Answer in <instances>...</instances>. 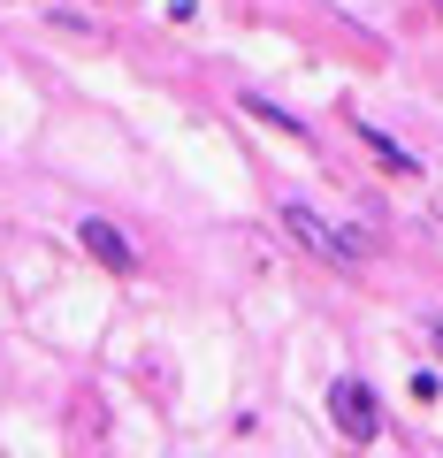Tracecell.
Returning a JSON list of instances; mask_svg holds the SVG:
<instances>
[{
  "mask_svg": "<svg viewBox=\"0 0 443 458\" xmlns=\"http://www.w3.org/2000/svg\"><path fill=\"white\" fill-rule=\"evenodd\" d=\"M328 420H337L345 443H382V397L360 375H337L328 382Z\"/></svg>",
  "mask_w": 443,
  "mask_h": 458,
  "instance_id": "cell-1",
  "label": "cell"
},
{
  "mask_svg": "<svg viewBox=\"0 0 443 458\" xmlns=\"http://www.w3.org/2000/svg\"><path fill=\"white\" fill-rule=\"evenodd\" d=\"M77 245L92 252V260L107 267V276H138V245L123 237L115 222H99V214H84V222H77Z\"/></svg>",
  "mask_w": 443,
  "mask_h": 458,
  "instance_id": "cell-2",
  "label": "cell"
},
{
  "mask_svg": "<svg viewBox=\"0 0 443 458\" xmlns=\"http://www.w3.org/2000/svg\"><path fill=\"white\" fill-rule=\"evenodd\" d=\"M352 131H360V146H367V153H375V161H382V168H390V176H421V161H413V153H405V146H397V138H390V131H375V123H367V114H352Z\"/></svg>",
  "mask_w": 443,
  "mask_h": 458,
  "instance_id": "cell-3",
  "label": "cell"
},
{
  "mask_svg": "<svg viewBox=\"0 0 443 458\" xmlns=\"http://www.w3.org/2000/svg\"><path fill=\"white\" fill-rule=\"evenodd\" d=\"M405 390H413V405H443V375H436V367H413Z\"/></svg>",
  "mask_w": 443,
  "mask_h": 458,
  "instance_id": "cell-4",
  "label": "cell"
},
{
  "mask_svg": "<svg viewBox=\"0 0 443 458\" xmlns=\"http://www.w3.org/2000/svg\"><path fill=\"white\" fill-rule=\"evenodd\" d=\"M245 114H260L268 131H291V138H306V123H291V114H283V107H268V99H245Z\"/></svg>",
  "mask_w": 443,
  "mask_h": 458,
  "instance_id": "cell-5",
  "label": "cell"
},
{
  "mask_svg": "<svg viewBox=\"0 0 443 458\" xmlns=\"http://www.w3.org/2000/svg\"><path fill=\"white\" fill-rule=\"evenodd\" d=\"M428 344H436V360H443V313H436V321H428Z\"/></svg>",
  "mask_w": 443,
  "mask_h": 458,
  "instance_id": "cell-6",
  "label": "cell"
}]
</instances>
